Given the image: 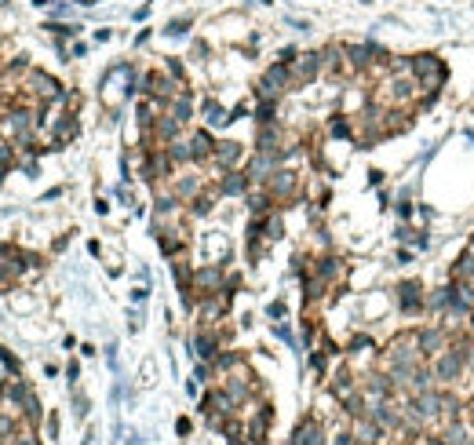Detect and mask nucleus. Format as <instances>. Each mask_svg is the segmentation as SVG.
I'll use <instances>...</instances> for the list:
<instances>
[{
    "instance_id": "10",
    "label": "nucleus",
    "mask_w": 474,
    "mask_h": 445,
    "mask_svg": "<svg viewBox=\"0 0 474 445\" xmlns=\"http://www.w3.org/2000/svg\"><path fill=\"white\" fill-rule=\"evenodd\" d=\"M274 168H281V161H277L274 154H260V150H255V157L245 164V176H248L252 183H267Z\"/></svg>"
},
{
    "instance_id": "29",
    "label": "nucleus",
    "mask_w": 474,
    "mask_h": 445,
    "mask_svg": "<svg viewBox=\"0 0 474 445\" xmlns=\"http://www.w3.org/2000/svg\"><path fill=\"white\" fill-rule=\"evenodd\" d=\"M263 238H267V241H281V238H285V223H281V216H277V212L263 216Z\"/></svg>"
},
{
    "instance_id": "14",
    "label": "nucleus",
    "mask_w": 474,
    "mask_h": 445,
    "mask_svg": "<svg viewBox=\"0 0 474 445\" xmlns=\"http://www.w3.org/2000/svg\"><path fill=\"white\" fill-rule=\"evenodd\" d=\"M292 445H325V427H321V423H317L314 416H307V420L296 427Z\"/></svg>"
},
{
    "instance_id": "34",
    "label": "nucleus",
    "mask_w": 474,
    "mask_h": 445,
    "mask_svg": "<svg viewBox=\"0 0 474 445\" xmlns=\"http://www.w3.org/2000/svg\"><path fill=\"white\" fill-rule=\"evenodd\" d=\"M212 212V194H198L190 201V216H208Z\"/></svg>"
},
{
    "instance_id": "6",
    "label": "nucleus",
    "mask_w": 474,
    "mask_h": 445,
    "mask_svg": "<svg viewBox=\"0 0 474 445\" xmlns=\"http://www.w3.org/2000/svg\"><path fill=\"white\" fill-rule=\"evenodd\" d=\"M449 343H452V332H449V329H442V325L420 329V350H423L427 362H435V358H438Z\"/></svg>"
},
{
    "instance_id": "22",
    "label": "nucleus",
    "mask_w": 474,
    "mask_h": 445,
    "mask_svg": "<svg viewBox=\"0 0 474 445\" xmlns=\"http://www.w3.org/2000/svg\"><path fill=\"white\" fill-rule=\"evenodd\" d=\"M329 387H332V394H336V398L343 401L347 394H354V391H358V384H354V372H351L347 365H343V369H339V372L332 376V384H329Z\"/></svg>"
},
{
    "instance_id": "30",
    "label": "nucleus",
    "mask_w": 474,
    "mask_h": 445,
    "mask_svg": "<svg viewBox=\"0 0 474 445\" xmlns=\"http://www.w3.org/2000/svg\"><path fill=\"white\" fill-rule=\"evenodd\" d=\"M427 310H435V314H445L449 310V285H442V288H435L427 295Z\"/></svg>"
},
{
    "instance_id": "23",
    "label": "nucleus",
    "mask_w": 474,
    "mask_h": 445,
    "mask_svg": "<svg viewBox=\"0 0 474 445\" xmlns=\"http://www.w3.org/2000/svg\"><path fill=\"white\" fill-rule=\"evenodd\" d=\"M442 438H445V445H470V431H467V423L463 420H456V423H445L442 427Z\"/></svg>"
},
{
    "instance_id": "20",
    "label": "nucleus",
    "mask_w": 474,
    "mask_h": 445,
    "mask_svg": "<svg viewBox=\"0 0 474 445\" xmlns=\"http://www.w3.org/2000/svg\"><path fill=\"white\" fill-rule=\"evenodd\" d=\"M171 190H176V197H179L183 205H190L193 197L201 194V179H198V176H176V183H171Z\"/></svg>"
},
{
    "instance_id": "38",
    "label": "nucleus",
    "mask_w": 474,
    "mask_h": 445,
    "mask_svg": "<svg viewBox=\"0 0 474 445\" xmlns=\"http://www.w3.org/2000/svg\"><path fill=\"white\" fill-rule=\"evenodd\" d=\"M8 445H40V438H37L33 431H26V434H15Z\"/></svg>"
},
{
    "instance_id": "33",
    "label": "nucleus",
    "mask_w": 474,
    "mask_h": 445,
    "mask_svg": "<svg viewBox=\"0 0 474 445\" xmlns=\"http://www.w3.org/2000/svg\"><path fill=\"white\" fill-rule=\"evenodd\" d=\"M274 114H277V102L260 99V110H255V121H260V124H274Z\"/></svg>"
},
{
    "instance_id": "25",
    "label": "nucleus",
    "mask_w": 474,
    "mask_h": 445,
    "mask_svg": "<svg viewBox=\"0 0 474 445\" xmlns=\"http://www.w3.org/2000/svg\"><path fill=\"white\" fill-rule=\"evenodd\" d=\"M460 409H463V401L452 394V391H442V413H438V420L442 423H456L460 420Z\"/></svg>"
},
{
    "instance_id": "43",
    "label": "nucleus",
    "mask_w": 474,
    "mask_h": 445,
    "mask_svg": "<svg viewBox=\"0 0 474 445\" xmlns=\"http://www.w3.org/2000/svg\"><path fill=\"white\" fill-rule=\"evenodd\" d=\"M427 445H445V438L442 434H427Z\"/></svg>"
},
{
    "instance_id": "35",
    "label": "nucleus",
    "mask_w": 474,
    "mask_h": 445,
    "mask_svg": "<svg viewBox=\"0 0 474 445\" xmlns=\"http://www.w3.org/2000/svg\"><path fill=\"white\" fill-rule=\"evenodd\" d=\"M11 164H15V146L0 142V172H11Z\"/></svg>"
},
{
    "instance_id": "16",
    "label": "nucleus",
    "mask_w": 474,
    "mask_h": 445,
    "mask_svg": "<svg viewBox=\"0 0 474 445\" xmlns=\"http://www.w3.org/2000/svg\"><path fill=\"white\" fill-rule=\"evenodd\" d=\"M190 154H193V164L212 161V154H215V139H212L208 128H198V132L190 135Z\"/></svg>"
},
{
    "instance_id": "4",
    "label": "nucleus",
    "mask_w": 474,
    "mask_h": 445,
    "mask_svg": "<svg viewBox=\"0 0 474 445\" xmlns=\"http://www.w3.org/2000/svg\"><path fill=\"white\" fill-rule=\"evenodd\" d=\"M263 186L274 201H292L299 194V172H292V168H274Z\"/></svg>"
},
{
    "instance_id": "1",
    "label": "nucleus",
    "mask_w": 474,
    "mask_h": 445,
    "mask_svg": "<svg viewBox=\"0 0 474 445\" xmlns=\"http://www.w3.org/2000/svg\"><path fill=\"white\" fill-rule=\"evenodd\" d=\"M413 77L423 92H442V84L449 80V66L435 51H420L413 55Z\"/></svg>"
},
{
    "instance_id": "41",
    "label": "nucleus",
    "mask_w": 474,
    "mask_h": 445,
    "mask_svg": "<svg viewBox=\"0 0 474 445\" xmlns=\"http://www.w3.org/2000/svg\"><path fill=\"white\" fill-rule=\"evenodd\" d=\"M176 431H179V434H190V420H186V416L176 423Z\"/></svg>"
},
{
    "instance_id": "17",
    "label": "nucleus",
    "mask_w": 474,
    "mask_h": 445,
    "mask_svg": "<svg viewBox=\"0 0 474 445\" xmlns=\"http://www.w3.org/2000/svg\"><path fill=\"white\" fill-rule=\"evenodd\" d=\"M248 186H252V179L245 172H237V168L219 176V194L223 197H241V194H248Z\"/></svg>"
},
{
    "instance_id": "46",
    "label": "nucleus",
    "mask_w": 474,
    "mask_h": 445,
    "mask_svg": "<svg viewBox=\"0 0 474 445\" xmlns=\"http://www.w3.org/2000/svg\"><path fill=\"white\" fill-rule=\"evenodd\" d=\"M470 445H474V438H470Z\"/></svg>"
},
{
    "instance_id": "24",
    "label": "nucleus",
    "mask_w": 474,
    "mask_h": 445,
    "mask_svg": "<svg viewBox=\"0 0 474 445\" xmlns=\"http://www.w3.org/2000/svg\"><path fill=\"white\" fill-rule=\"evenodd\" d=\"M157 241H161L164 256H179V252L186 248V234H183V230H164V234H157Z\"/></svg>"
},
{
    "instance_id": "11",
    "label": "nucleus",
    "mask_w": 474,
    "mask_h": 445,
    "mask_svg": "<svg viewBox=\"0 0 474 445\" xmlns=\"http://www.w3.org/2000/svg\"><path fill=\"white\" fill-rule=\"evenodd\" d=\"M241 157H245V146H241V142H215V154H212L215 168H223V172H233Z\"/></svg>"
},
{
    "instance_id": "45",
    "label": "nucleus",
    "mask_w": 474,
    "mask_h": 445,
    "mask_svg": "<svg viewBox=\"0 0 474 445\" xmlns=\"http://www.w3.org/2000/svg\"><path fill=\"white\" fill-rule=\"evenodd\" d=\"M467 252H470V256H474V234H470V241H467Z\"/></svg>"
},
{
    "instance_id": "32",
    "label": "nucleus",
    "mask_w": 474,
    "mask_h": 445,
    "mask_svg": "<svg viewBox=\"0 0 474 445\" xmlns=\"http://www.w3.org/2000/svg\"><path fill=\"white\" fill-rule=\"evenodd\" d=\"M329 132H332L336 139H354V128H351V121H347V117H332Z\"/></svg>"
},
{
    "instance_id": "39",
    "label": "nucleus",
    "mask_w": 474,
    "mask_h": 445,
    "mask_svg": "<svg viewBox=\"0 0 474 445\" xmlns=\"http://www.w3.org/2000/svg\"><path fill=\"white\" fill-rule=\"evenodd\" d=\"M186 26H190V18H176V23H171V26H168V33H183Z\"/></svg>"
},
{
    "instance_id": "36",
    "label": "nucleus",
    "mask_w": 474,
    "mask_h": 445,
    "mask_svg": "<svg viewBox=\"0 0 474 445\" xmlns=\"http://www.w3.org/2000/svg\"><path fill=\"white\" fill-rule=\"evenodd\" d=\"M351 354H361V350H372V340H369V336H354V340H351V347H347Z\"/></svg>"
},
{
    "instance_id": "3",
    "label": "nucleus",
    "mask_w": 474,
    "mask_h": 445,
    "mask_svg": "<svg viewBox=\"0 0 474 445\" xmlns=\"http://www.w3.org/2000/svg\"><path fill=\"white\" fill-rule=\"evenodd\" d=\"M288 88H292V70L285 66V62H274V66L260 77V84H255V95L277 102V99H281Z\"/></svg>"
},
{
    "instance_id": "40",
    "label": "nucleus",
    "mask_w": 474,
    "mask_h": 445,
    "mask_svg": "<svg viewBox=\"0 0 474 445\" xmlns=\"http://www.w3.org/2000/svg\"><path fill=\"white\" fill-rule=\"evenodd\" d=\"M270 317H285V303H270Z\"/></svg>"
},
{
    "instance_id": "7",
    "label": "nucleus",
    "mask_w": 474,
    "mask_h": 445,
    "mask_svg": "<svg viewBox=\"0 0 474 445\" xmlns=\"http://www.w3.org/2000/svg\"><path fill=\"white\" fill-rule=\"evenodd\" d=\"M369 416L379 423L383 431H398L401 434V406L394 398H387V401H372L369 406Z\"/></svg>"
},
{
    "instance_id": "13",
    "label": "nucleus",
    "mask_w": 474,
    "mask_h": 445,
    "mask_svg": "<svg viewBox=\"0 0 474 445\" xmlns=\"http://www.w3.org/2000/svg\"><path fill=\"white\" fill-rule=\"evenodd\" d=\"M343 55H347V66H351L354 73L372 70V66H376V59H372V44H343Z\"/></svg>"
},
{
    "instance_id": "28",
    "label": "nucleus",
    "mask_w": 474,
    "mask_h": 445,
    "mask_svg": "<svg viewBox=\"0 0 474 445\" xmlns=\"http://www.w3.org/2000/svg\"><path fill=\"white\" fill-rule=\"evenodd\" d=\"M205 121L212 124V128H223V124H230V114H226L215 99H208V102H205Z\"/></svg>"
},
{
    "instance_id": "15",
    "label": "nucleus",
    "mask_w": 474,
    "mask_h": 445,
    "mask_svg": "<svg viewBox=\"0 0 474 445\" xmlns=\"http://www.w3.org/2000/svg\"><path fill=\"white\" fill-rule=\"evenodd\" d=\"M383 427L372 420V416H361V420H354V441L358 445H379L383 441Z\"/></svg>"
},
{
    "instance_id": "19",
    "label": "nucleus",
    "mask_w": 474,
    "mask_h": 445,
    "mask_svg": "<svg viewBox=\"0 0 474 445\" xmlns=\"http://www.w3.org/2000/svg\"><path fill=\"white\" fill-rule=\"evenodd\" d=\"M168 114H171V117H176V121L183 124V128H186V124L193 121V95H190V92L183 88V92H179L176 99H171V102H168Z\"/></svg>"
},
{
    "instance_id": "26",
    "label": "nucleus",
    "mask_w": 474,
    "mask_h": 445,
    "mask_svg": "<svg viewBox=\"0 0 474 445\" xmlns=\"http://www.w3.org/2000/svg\"><path fill=\"white\" fill-rule=\"evenodd\" d=\"M77 135V114H62V121L55 124V146H66Z\"/></svg>"
},
{
    "instance_id": "44",
    "label": "nucleus",
    "mask_w": 474,
    "mask_h": 445,
    "mask_svg": "<svg viewBox=\"0 0 474 445\" xmlns=\"http://www.w3.org/2000/svg\"><path fill=\"white\" fill-rule=\"evenodd\" d=\"M467 376H474V347H470V354H467Z\"/></svg>"
},
{
    "instance_id": "8",
    "label": "nucleus",
    "mask_w": 474,
    "mask_h": 445,
    "mask_svg": "<svg viewBox=\"0 0 474 445\" xmlns=\"http://www.w3.org/2000/svg\"><path fill=\"white\" fill-rule=\"evenodd\" d=\"M292 70V84H310L317 73H321V51H303L288 62Z\"/></svg>"
},
{
    "instance_id": "21",
    "label": "nucleus",
    "mask_w": 474,
    "mask_h": 445,
    "mask_svg": "<svg viewBox=\"0 0 474 445\" xmlns=\"http://www.w3.org/2000/svg\"><path fill=\"white\" fill-rule=\"evenodd\" d=\"M245 205H248V212H252V216H270L277 201L267 194V186H263V190H255V194H248V197H245Z\"/></svg>"
},
{
    "instance_id": "42",
    "label": "nucleus",
    "mask_w": 474,
    "mask_h": 445,
    "mask_svg": "<svg viewBox=\"0 0 474 445\" xmlns=\"http://www.w3.org/2000/svg\"><path fill=\"white\" fill-rule=\"evenodd\" d=\"M48 434H51V438L59 434V416H51V420H48Z\"/></svg>"
},
{
    "instance_id": "31",
    "label": "nucleus",
    "mask_w": 474,
    "mask_h": 445,
    "mask_svg": "<svg viewBox=\"0 0 474 445\" xmlns=\"http://www.w3.org/2000/svg\"><path fill=\"white\" fill-rule=\"evenodd\" d=\"M18 434V420L8 416V413H0V441H11Z\"/></svg>"
},
{
    "instance_id": "27",
    "label": "nucleus",
    "mask_w": 474,
    "mask_h": 445,
    "mask_svg": "<svg viewBox=\"0 0 474 445\" xmlns=\"http://www.w3.org/2000/svg\"><path fill=\"white\" fill-rule=\"evenodd\" d=\"M164 150H168V157H171V164H190L193 161V154H190V139H171L168 146H164Z\"/></svg>"
},
{
    "instance_id": "2",
    "label": "nucleus",
    "mask_w": 474,
    "mask_h": 445,
    "mask_svg": "<svg viewBox=\"0 0 474 445\" xmlns=\"http://www.w3.org/2000/svg\"><path fill=\"white\" fill-rule=\"evenodd\" d=\"M387 362H423V350H420V329H405L398 332L383 350V365Z\"/></svg>"
},
{
    "instance_id": "47",
    "label": "nucleus",
    "mask_w": 474,
    "mask_h": 445,
    "mask_svg": "<svg viewBox=\"0 0 474 445\" xmlns=\"http://www.w3.org/2000/svg\"><path fill=\"white\" fill-rule=\"evenodd\" d=\"M470 322H474V317H470Z\"/></svg>"
},
{
    "instance_id": "9",
    "label": "nucleus",
    "mask_w": 474,
    "mask_h": 445,
    "mask_svg": "<svg viewBox=\"0 0 474 445\" xmlns=\"http://www.w3.org/2000/svg\"><path fill=\"white\" fill-rule=\"evenodd\" d=\"M438 387V376H435V365H430L427 362V358H423V362L416 365V372H413V379H408V384H405V391H408V398H413V394H423V391H435Z\"/></svg>"
},
{
    "instance_id": "37",
    "label": "nucleus",
    "mask_w": 474,
    "mask_h": 445,
    "mask_svg": "<svg viewBox=\"0 0 474 445\" xmlns=\"http://www.w3.org/2000/svg\"><path fill=\"white\" fill-rule=\"evenodd\" d=\"M164 66H168V73H171V77H176V80L183 84V88H186V70L179 66V62H176V59H168V62H164Z\"/></svg>"
},
{
    "instance_id": "5",
    "label": "nucleus",
    "mask_w": 474,
    "mask_h": 445,
    "mask_svg": "<svg viewBox=\"0 0 474 445\" xmlns=\"http://www.w3.org/2000/svg\"><path fill=\"white\" fill-rule=\"evenodd\" d=\"M398 310L401 314H420V310H427V292H423V285L420 281H401L398 285Z\"/></svg>"
},
{
    "instance_id": "18",
    "label": "nucleus",
    "mask_w": 474,
    "mask_h": 445,
    "mask_svg": "<svg viewBox=\"0 0 474 445\" xmlns=\"http://www.w3.org/2000/svg\"><path fill=\"white\" fill-rule=\"evenodd\" d=\"M314 274H317V278H325V281L332 285V281H339L343 274H347V263H343L339 256H321V260L314 263Z\"/></svg>"
},
{
    "instance_id": "12",
    "label": "nucleus",
    "mask_w": 474,
    "mask_h": 445,
    "mask_svg": "<svg viewBox=\"0 0 474 445\" xmlns=\"http://www.w3.org/2000/svg\"><path fill=\"white\" fill-rule=\"evenodd\" d=\"M179 132H183V124H179L176 117H171V114L164 110V114L154 121V132H150V139H154L157 146H168L171 139H179Z\"/></svg>"
}]
</instances>
